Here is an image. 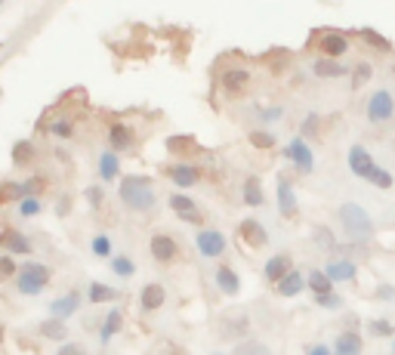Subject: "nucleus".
Instances as JSON below:
<instances>
[{
	"label": "nucleus",
	"mask_w": 395,
	"mask_h": 355,
	"mask_svg": "<svg viewBox=\"0 0 395 355\" xmlns=\"http://www.w3.org/2000/svg\"><path fill=\"white\" fill-rule=\"evenodd\" d=\"M93 251H96V253H109V238H96V241H93Z\"/></svg>",
	"instance_id": "obj_44"
},
{
	"label": "nucleus",
	"mask_w": 395,
	"mask_h": 355,
	"mask_svg": "<svg viewBox=\"0 0 395 355\" xmlns=\"http://www.w3.org/2000/svg\"><path fill=\"white\" fill-rule=\"evenodd\" d=\"M19 195H25V186H3V195L0 198L6 201V198H19Z\"/></svg>",
	"instance_id": "obj_41"
},
{
	"label": "nucleus",
	"mask_w": 395,
	"mask_h": 355,
	"mask_svg": "<svg viewBox=\"0 0 395 355\" xmlns=\"http://www.w3.org/2000/svg\"><path fill=\"white\" fill-rule=\"evenodd\" d=\"M22 213H25V216H31V213H38V201H22Z\"/></svg>",
	"instance_id": "obj_48"
},
{
	"label": "nucleus",
	"mask_w": 395,
	"mask_h": 355,
	"mask_svg": "<svg viewBox=\"0 0 395 355\" xmlns=\"http://www.w3.org/2000/svg\"><path fill=\"white\" fill-rule=\"evenodd\" d=\"M170 204H173V210L183 213V219H189V223H198V219H201L195 201H189L185 195H173V198H170Z\"/></svg>",
	"instance_id": "obj_15"
},
{
	"label": "nucleus",
	"mask_w": 395,
	"mask_h": 355,
	"mask_svg": "<svg viewBox=\"0 0 395 355\" xmlns=\"http://www.w3.org/2000/svg\"><path fill=\"white\" fill-rule=\"evenodd\" d=\"M44 284H47V269L28 262V266L22 269V275H19V287H22V294H40Z\"/></svg>",
	"instance_id": "obj_4"
},
{
	"label": "nucleus",
	"mask_w": 395,
	"mask_h": 355,
	"mask_svg": "<svg viewBox=\"0 0 395 355\" xmlns=\"http://www.w3.org/2000/svg\"><path fill=\"white\" fill-rule=\"evenodd\" d=\"M0 3H3V0H0Z\"/></svg>",
	"instance_id": "obj_52"
},
{
	"label": "nucleus",
	"mask_w": 395,
	"mask_h": 355,
	"mask_svg": "<svg viewBox=\"0 0 395 355\" xmlns=\"http://www.w3.org/2000/svg\"><path fill=\"white\" fill-rule=\"evenodd\" d=\"M278 207H281L284 216H297V198H293L291 182H284V180L278 186Z\"/></svg>",
	"instance_id": "obj_12"
},
{
	"label": "nucleus",
	"mask_w": 395,
	"mask_h": 355,
	"mask_svg": "<svg viewBox=\"0 0 395 355\" xmlns=\"http://www.w3.org/2000/svg\"><path fill=\"white\" fill-rule=\"evenodd\" d=\"M287 272H291V257H284V253H278V257H272L269 262H265V278L269 281L278 284Z\"/></svg>",
	"instance_id": "obj_9"
},
{
	"label": "nucleus",
	"mask_w": 395,
	"mask_h": 355,
	"mask_svg": "<svg viewBox=\"0 0 395 355\" xmlns=\"http://www.w3.org/2000/svg\"><path fill=\"white\" fill-rule=\"evenodd\" d=\"M118 328H121V315H118V312H111V315H109V322H105V331H102V337H111V333L118 331Z\"/></svg>",
	"instance_id": "obj_39"
},
{
	"label": "nucleus",
	"mask_w": 395,
	"mask_h": 355,
	"mask_svg": "<svg viewBox=\"0 0 395 355\" xmlns=\"http://www.w3.org/2000/svg\"><path fill=\"white\" fill-rule=\"evenodd\" d=\"M114 173H118V161H114V155H105L102 158V176L105 180H111Z\"/></svg>",
	"instance_id": "obj_36"
},
{
	"label": "nucleus",
	"mask_w": 395,
	"mask_h": 355,
	"mask_svg": "<svg viewBox=\"0 0 395 355\" xmlns=\"http://www.w3.org/2000/svg\"><path fill=\"white\" fill-rule=\"evenodd\" d=\"M371 182H373V186H377V189H392V176L386 173L383 167H373V173H371Z\"/></svg>",
	"instance_id": "obj_33"
},
{
	"label": "nucleus",
	"mask_w": 395,
	"mask_h": 355,
	"mask_svg": "<svg viewBox=\"0 0 395 355\" xmlns=\"http://www.w3.org/2000/svg\"><path fill=\"white\" fill-rule=\"evenodd\" d=\"M173 180L179 182V186H192V182H195V170H192V167H176Z\"/></svg>",
	"instance_id": "obj_35"
},
{
	"label": "nucleus",
	"mask_w": 395,
	"mask_h": 355,
	"mask_svg": "<svg viewBox=\"0 0 395 355\" xmlns=\"http://www.w3.org/2000/svg\"><path fill=\"white\" fill-rule=\"evenodd\" d=\"M235 355H272V352L265 343H260V340H247V343H241L238 349H235Z\"/></svg>",
	"instance_id": "obj_28"
},
{
	"label": "nucleus",
	"mask_w": 395,
	"mask_h": 355,
	"mask_svg": "<svg viewBox=\"0 0 395 355\" xmlns=\"http://www.w3.org/2000/svg\"><path fill=\"white\" fill-rule=\"evenodd\" d=\"M287 158L297 161V167L303 170V173H309L312 170V152H309V145L303 139H293L291 145H287Z\"/></svg>",
	"instance_id": "obj_7"
},
{
	"label": "nucleus",
	"mask_w": 395,
	"mask_h": 355,
	"mask_svg": "<svg viewBox=\"0 0 395 355\" xmlns=\"http://www.w3.org/2000/svg\"><path fill=\"white\" fill-rule=\"evenodd\" d=\"M170 355H183V352H170Z\"/></svg>",
	"instance_id": "obj_51"
},
{
	"label": "nucleus",
	"mask_w": 395,
	"mask_h": 355,
	"mask_svg": "<svg viewBox=\"0 0 395 355\" xmlns=\"http://www.w3.org/2000/svg\"><path fill=\"white\" fill-rule=\"evenodd\" d=\"M53 130H56V133H59V136H68V124H56V127H53Z\"/></svg>",
	"instance_id": "obj_49"
},
{
	"label": "nucleus",
	"mask_w": 395,
	"mask_h": 355,
	"mask_svg": "<svg viewBox=\"0 0 395 355\" xmlns=\"http://www.w3.org/2000/svg\"><path fill=\"white\" fill-rule=\"evenodd\" d=\"M241 235H244V241H250L254 247L265 244V229L256 223V219H244V223H241Z\"/></svg>",
	"instance_id": "obj_13"
},
{
	"label": "nucleus",
	"mask_w": 395,
	"mask_h": 355,
	"mask_svg": "<svg viewBox=\"0 0 395 355\" xmlns=\"http://www.w3.org/2000/svg\"><path fill=\"white\" fill-rule=\"evenodd\" d=\"M198 251L204 253V257H219V253L226 251V238H222L219 232H201L198 235Z\"/></svg>",
	"instance_id": "obj_6"
},
{
	"label": "nucleus",
	"mask_w": 395,
	"mask_h": 355,
	"mask_svg": "<svg viewBox=\"0 0 395 355\" xmlns=\"http://www.w3.org/2000/svg\"><path fill=\"white\" fill-rule=\"evenodd\" d=\"M114 272H118V275H133V262L124 260V257L114 260Z\"/></svg>",
	"instance_id": "obj_40"
},
{
	"label": "nucleus",
	"mask_w": 395,
	"mask_h": 355,
	"mask_svg": "<svg viewBox=\"0 0 395 355\" xmlns=\"http://www.w3.org/2000/svg\"><path fill=\"white\" fill-rule=\"evenodd\" d=\"M368 333L371 337H377V340H383V337H395V328L386 322V318H377V322L368 324Z\"/></svg>",
	"instance_id": "obj_27"
},
{
	"label": "nucleus",
	"mask_w": 395,
	"mask_h": 355,
	"mask_svg": "<svg viewBox=\"0 0 395 355\" xmlns=\"http://www.w3.org/2000/svg\"><path fill=\"white\" fill-rule=\"evenodd\" d=\"M340 223L346 229V235L352 241H368L373 235V223L368 216V210L358 207V204H343L340 207Z\"/></svg>",
	"instance_id": "obj_1"
},
{
	"label": "nucleus",
	"mask_w": 395,
	"mask_h": 355,
	"mask_svg": "<svg viewBox=\"0 0 395 355\" xmlns=\"http://www.w3.org/2000/svg\"><path fill=\"white\" fill-rule=\"evenodd\" d=\"M90 204H93V207L102 204V189H90Z\"/></svg>",
	"instance_id": "obj_47"
},
{
	"label": "nucleus",
	"mask_w": 395,
	"mask_h": 355,
	"mask_svg": "<svg viewBox=\"0 0 395 355\" xmlns=\"http://www.w3.org/2000/svg\"><path fill=\"white\" fill-rule=\"evenodd\" d=\"M217 281H219V287L226 290V294H238V287H241V284H238V275H235L229 266H222L219 272H217Z\"/></svg>",
	"instance_id": "obj_21"
},
{
	"label": "nucleus",
	"mask_w": 395,
	"mask_h": 355,
	"mask_svg": "<svg viewBox=\"0 0 395 355\" xmlns=\"http://www.w3.org/2000/svg\"><path fill=\"white\" fill-rule=\"evenodd\" d=\"M13 260L10 257H0V278H6V275H13Z\"/></svg>",
	"instance_id": "obj_42"
},
{
	"label": "nucleus",
	"mask_w": 395,
	"mask_h": 355,
	"mask_svg": "<svg viewBox=\"0 0 395 355\" xmlns=\"http://www.w3.org/2000/svg\"><path fill=\"white\" fill-rule=\"evenodd\" d=\"M222 84H226L229 93H241V90L247 87V71H226Z\"/></svg>",
	"instance_id": "obj_22"
},
{
	"label": "nucleus",
	"mask_w": 395,
	"mask_h": 355,
	"mask_svg": "<svg viewBox=\"0 0 395 355\" xmlns=\"http://www.w3.org/2000/svg\"><path fill=\"white\" fill-rule=\"evenodd\" d=\"M13 155H16V161H25L28 155H31V145H25V142H22V145H16V152H13Z\"/></svg>",
	"instance_id": "obj_45"
},
{
	"label": "nucleus",
	"mask_w": 395,
	"mask_h": 355,
	"mask_svg": "<svg viewBox=\"0 0 395 355\" xmlns=\"http://www.w3.org/2000/svg\"><path fill=\"white\" fill-rule=\"evenodd\" d=\"M315 244L321 247V251H334L336 247V241H334V235H330V229H325V226H315Z\"/></svg>",
	"instance_id": "obj_29"
},
{
	"label": "nucleus",
	"mask_w": 395,
	"mask_h": 355,
	"mask_svg": "<svg viewBox=\"0 0 395 355\" xmlns=\"http://www.w3.org/2000/svg\"><path fill=\"white\" fill-rule=\"evenodd\" d=\"M309 287H312L318 297L334 294V281L327 278V272H309Z\"/></svg>",
	"instance_id": "obj_18"
},
{
	"label": "nucleus",
	"mask_w": 395,
	"mask_h": 355,
	"mask_svg": "<svg viewBox=\"0 0 395 355\" xmlns=\"http://www.w3.org/2000/svg\"><path fill=\"white\" fill-rule=\"evenodd\" d=\"M244 331H247V318H244V315H238L235 322H232V318H229V322H222V333H226V340H235Z\"/></svg>",
	"instance_id": "obj_26"
},
{
	"label": "nucleus",
	"mask_w": 395,
	"mask_h": 355,
	"mask_svg": "<svg viewBox=\"0 0 395 355\" xmlns=\"http://www.w3.org/2000/svg\"><path fill=\"white\" fill-rule=\"evenodd\" d=\"M111 145L114 148H127V145H130V130H127V127H114V130H111Z\"/></svg>",
	"instance_id": "obj_32"
},
{
	"label": "nucleus",
	"mask_w": 395,
	"mask_h": 355,
	"mask_svg": "<svg viewBox=\"0 0 395 355\" xmlns=\"http://www.w3.org/2000/svg\"><path fill=\"white\" fill-rule=\"evenodd\" d=\"M152 253H155V260H161V262L173 260V257H176V244H173V238H167V235H155V238H152Z\"/></svg>",
	"instance_id": "obj_10"
},
{
	"label": "nucleus",
	"mask_w": 395,
	"mask_h": 355,
	"mask_svg": "<svg viewBox=\"0 0 395 355\" xmlns=\"http://www.w3.org/2000/svg\"><path fill=\"white\" fill-rule=\"evenodd\" d=\"M362 352V337L358 333H343L334 346V355H358Z\"/></svg>",
	"instance_id": "obj_14"
},
{
	"label": "nucleus",
	"mask_w": 395,
	"mask_h": 355,
	"mask_svg": "<svg viewBox=\"0 0 395 355\" xmlns=\"http://www.w3.org/2000/svg\"><path fill=\"white\" fill-rule=\"evenodd\" d=\"M312 71L318 77H343V74H349V65H340L336 59H318L312 65Z\"/></svg>",
	"instance_id": "obj_11"
},
{
	"label": "nucleus",
	"mask_w": 395,
	"mask_h": 355,
	"mask_svg": "<svg viewBox=\"0 0 395 355\" xmlns=\"http://www.w3.org/2000/svg\"><path fill=\"white\" fill-rule=\"evenodd\" d=\"M111 297H114V290H111V287H105V284H93V287H90V300H93V303L111 300Z\"/></svg>",
	"instance_id": "obj_34"
},
{
	"label": "nucleus",
	"mask_w": 395,
	"mask_h": 355,
	"mask_svg": "<svg viewBox=\"0 0 395 355\" xmlns=\"http://www.w3.org/2000/svg\"><path fill=\"white\" fill-rule=\"evenodd\" d=\"M362 38H368V44H371V47H377V49H392V44H389V40H386L383 34L371 31V28H364V31H362Z\"/></svg>",
	"instance_id": "obj_31"
},
{
	"label": "nucleus",
	"mask_w": 395,
	"mask_h": 355,
	"mask_svg": "<svg viewBox=\"0 0 395 355\" xmlns=\"http://www.w3.org/2000/svg\"><path fill=\"white\" fill-rule=\"evenodd\" d=\"M321 47H325V53L330 56V59H336V56H343L349 49V40L343 38V34H325Z\"/></svg>",
	"instance_id": "obj_16"
},
{
	"label": "nucleus",
	"mask_w": 395,
	"mask_h": 355,
	"mask_svg": "<svg viewBox=\"0 0 395 355\" xmlns=\"http://www.w3.org/2000/svg\"><path fill=\"white\" fill-rule=\"evenodd\" d=\"M250 142H254L256 148H272V145H275V139H272L269 133H254V136H250Z\"/></svg>",
	"instance_id": "obj_37"
},
{
	"label": "nucleus",
	"mask_w": 395,
	"mask_h": 355,
	"mask_svg": "<svg viewBox=\"0 0 395 355\" xmlns=\"http://www.w3.org/2000/svg\"><path fill=\"white\" fill-rule=\"evenodd\" d=\"M309 355H330V349H327V346H315V349L309 352Z\"/></svg>",
	"instance_id": "obj_50"
},
{
	"label": "nucleus",
	"mask_w": 395,
	"mask_h": 355,
	"mask_svg": "<svg viewBox=\"0 0 395 355\" xmlns=\"http://www.w3.org/2000/svg\"><path fill=\"white\" fill-rule=\"evenodd\" d=\"M0 241H3L10 251H16V253H28V251H31V244H28V241L19 235V232H6V235L0 238Z\"/></svg>",
	"instance_id": "obj_25"
},
{
	"label": "nucleus",
	"mask_w": 395,
	"mask_h": 355,
	"mask_svg": "<svg viewBox=\"0 0 395 355\" xmlns=\"http://www.w3.org/2000/svg\"><path fill=\"white\" fill-rule=\"evenodd\" d=\"M40 333L49 340H62V337H68V331H65V324L59 322V318H49V322L40 324Z\"/></svg>",
	"instance_id": "obj_24"
},
{
	"label": "nucleus",
	"mask_w": 395,
	"mask_h": 355,
	"mask_svg": "<svg viewBox=\"0 0 395 355\" xmlns=\"http://www.w3.org/2000/svg\"><path fill=\"white\" fill-rule=\"evenodd\" d=\"M371 74H373L371 62H355V68H352V90H362L371 81Z\"/></svg>",
	"instance_id": "obj_20"
},
{
	"label": "nucleus",
	"mask_w": 395,
	"mask_h": 355,
	"mask_svg": "<svg viewBox=\"0 0 395 355\" xmlns=\"http://www.w3.org/2000/svg\"><path fill=\"white\" fill-rule=\"evenodd\" d=\"M318 303H321L325 309H340V306H343V300H340L336 294H325V297H318Z\"/></svg>",
	"instance_id": "obj_38"
},
{
	"label": "nucleus",
	"mask_w": 395,
	"mask_h": 355,
	"mask_svg": "<svg viewBox=\"0 0 395 355\" xmlns=\"http://www.w3.org/2000/svg\"><path fill=\"white\" fill-rule=\"evenodd\" d=\"M75 309H77V294H71V297H65V300H56V303H53V312H56V315H71Z\"/></svg>",
	"instance_id": "obj_30"
},
{
	"label": "nucleus",
	"mask_w": 395,
	"mask_h": 355,
	"mask_svg": "<svg viewBox=\"0 0 395 355\" xmlns=\"http://www.w3.org/2000/svg\"><path fill=\"white\" fill-rule=\"evenodd\" d=\"M59 355H87V352H84V346H62Z\"/></svg>",
	"instance_id": "obj_46"
},
{
	"label": "nucleus",
	"mask_w": 395,
	"mask_h": 355,
	"mask_svg": "<svg viewBox=\"0 0 395 355\" xmlns=\"http://www.w3.org/2000/svg\"><path fill=\"white\" fill-rule=\"evenodd\" d=\"M142 306H146V309L164 306V287H161V284H148V287L142 290Z\"/></svg>",
	"instance_id": "obj_19"
},
{
	"label": "nucleus",
	"mask_w": 395,
	"mask_h": 355,
	"mask_svg": "<svg viewBox=\"0 0 395 355\" xmlns=\"http://www.w3.org/2000/svg\"><path fill=\"white\" fill-rule=\"evenodd\" d=\"M373 167H377V164H373L371 155L364 152L362 145H352V148H349V170H352L355 176H362V180H371Z\"/></svg>",
	"instance_id": "obj_5"
},
{
	"label": "nucleus",
	"mask_w": 395,
	"mask_h": 355,
	"mask_svg": "<svg viewBox=\"0 0 395 355\" xmlns=\"http://www.w3.org/2000/svg\"><path fill=\"white\" fill-rule=\"evenodd\" d=\"M244 201L250 204V207H260L263 204V191H260V180H254L250 176L247 182H244Z\"/></svg>",
	"instance_id": "obj_23"
},
{
	"label": "nucleus",
	"mask_w": 395,
	"mask_h": 355,
	"mask_svg": "<svg viewBox=\"0 0 395 355\" xmlns=\"http://www.w3.org/2000/svg\"><path fill=\"white\" fill-rule=\"evenodd\" d=\"M121 198H124V204H130L133 210H148L155 204V189L146 176H127V180L121 182Z\"/></svg>",
	"instance_id": "obj_2"
},
{
	"label": "nucleus",
	"mask_w": 395,
	"mask_h": 355,
	"mask_svg": "<svg viewBox=\"0 0 395 355\" xmlns=\"http://www.w3.org/2000/svg\"><path fill=\"white\" fill-rule=\"evenodd\" d=\"M315 130H318V118L309 115V118H306V124H303V133H309V136H312Z\"/></svg>",
	"instance_id": "obj_43"
},
{
	"label": "nucleus",
	"mask_w": 395,
	"mask_h": 355,
	"mask_svg": "<svg viewBox=\"0 0 395 355\" xmlns=\"http://www.w3.org/2000/svg\"><path fill=\"white\" fill-rule=\"evenodd\" d=\"M303 290V275L300 272H287L281 281H278V294L281 297H297Z\"/></svg>",
	"instance_id": "obj_17"
},
{
	"label": "nucleus",
	"mask_w": 395,
	"mask_h": 355,
	"mask_svg": "<svg viewBox=\"0 0 395 355\" xmlns=\"http://www.w3.org/2000/svg\"><path fill=\"white\" fill-rule=\"evenodd\" d=\"M327 278L330 281H352L355 278V262H349V260H334V262H327Z\"/></svg>",
	"instance_id": "obj_8"
},
{
	"label": "nucleus",
	"mask_w": 395,
	"mask_h": 355,
	"mask_svg": "<svg viewBox=\"0 0 395 355\" xmlns=\"http://www.w3.org/2000/svg\"><path fill=\"white\" fill-rule=\"evenodd\" d=\"M392 115H395V99L386 90H377L368 102V118L373 124H386V120H392Z\"/></svg>",
	"instance_id": "obj_3"
}]
</instances>
